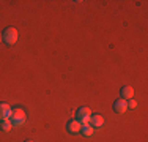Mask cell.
Here are the masks:
<instances>
[{"label": "cell", "mask_w": 148, "mask_h": 142, "mask_svg": "<svg viewBox=\"0 0 148 142\" xmlns=\"http://www.w3.org/2000/svg\"><path fill=\"white\" fill-rule=\"evenodd\" d=\"M13 125L19 126V125H24L27 120V115H25V111L21 108H16V109H11V117H10Z\"/></svg>", "instance_id": "obj_1"}, {"label": "cell", "mask_w": 148, "mask_h": 142, "mask_svg": "<svg viewBox=\"0 0 148 142\" xmlns=\"http://www.w3.org/2000/svg\"><path fill=\"white\" fill-rule=\"evenodd\" d=\"M2 40L10 46L14 44V43L17 41V30L14 27H6L5 30H3V33H2Z\"/></svg>", "instance_id": "obj_2"}, {"label": "cell", "mask_w": 148, "mask_h": 142, "mask_svg": "<svg viewBox=\"0 0 148 142\" xmlns=\"http://www.w3.org/2000/svg\"><path fill=\"white\" fill-rule=\"evenodd\" d=\"M90 119H91V111L88 108H85V106H82V108H79L77 109V112H76V120H79L80 123H88L90 122Z\"/></svg>", "instance_id": "obj_3"}, {"label": "cell", "mask_w": 148, "mask_h": 142, "mask_svg": "<svg viewBox=\"0 0 148 142\" xmlns=\"http://www.w3.org/2000/svg\"><path fill=\"white\" fill-rule=\"evenodd\" d=\"M10 117H11V108H10V104L0 103V122L2 120H10Z\"/></svg>", "instance_id": "obj_4"}, {"label": "cell", "mask_w": 148, "mask_h": 142, "mask_svg": "<svg viewBox=\"0 0 148 142\" xmlns=\"http://www.w3.org/2000/svg\"><path fill=\"white\" fill-rule=\"evenodd\" d=\"M126 109H128V101L126 99H117V101H114V111L117 114H123L126 112Z\"/></svg>", "instance_id": "obj_5"}, {"label": "cell", "mask_w": 148, "mask_h": 142, "mask_svg": "<svg viewBox=\"0 0 148 142\" xmlns=\"http://www.w3.org/2000/svg\"><path fill=\"white\" fill-rule=\"evenodd\" d=\"M80 128H82V123H80L79 120H76V119L69 120V122L66 123V130H68L69 133H79Z\"/></svg>", "instance_id": "obj_6"}, {"label": "cell", "mask_w": 148, "mask_h": 142, "mask_svg": "<svg viewBox=\"0 0 148 142\" xmlns=\"http://www.w3.org/2000/svg\"><path fill=\"white\" fill-rule=\"evenodd\" d=\"M120 95H121V99H131L134 97V90L131 85H123L121 90H120Z\"/></svg>", "instance_id": "obj_7"}, {"label": "cell", "mask_w": 148, "mask_h": 142, "mask_svg": "<svg viewBox=\"0 0 148 142\" xmlns=\"http://www.w3.org/2000/svg\"><path fill=\"white\" fill-rule=\"evenodd\" d=\"M90 123H91V126L93 128H101L104 125V117L103 115H91V119H90Z\"/></svg>", "instance_id": "obj_8"}, {"label": "cell", "mask_w": 148, "mask_h": 142, "mask_svg": "<svg viewBox=\"0 0 148 142\" xmlns=\"http://www.w3.org/2000/svg\"><path fill=\"white\" fill-rule=\"evenodd\" d=\"M80 133H82L85 137H88V136L93 134V126L88 125V123H85V125H82V128H80Z\"/></svg>", "instance_id": "obj_9"}, {"label": "cell", "mask_w": 148, "mask_h": 142, "mask_svg": "<svg viewBox=\"0 0 148 142\" xmlns=\"http://www.w3.org/2000/svg\"><path fill=\"white\" fill-rule=\"evenodd\" d=\"M11 128H13L11 120H2V122H0V130L5 131V133H8V131L11 130Z\"/></svg>", "instance_id": "obj_10"}, {"label": "cell", "mask_w": 148, "mask_h": 142, "mask_svg": "<svg viewBox=\"0 0 148 142\" xmlns=\"http://www.w3.org/2000/svg\"><path fill=\"white\" fill-rule=\"evenodd\" d=\"M137 106V103L134 101V99H129V103H128V108H131V109H134Z\"/></svg>", "instance_id": "obj_11"}, {"label": "cell", "mask_w": 148, "mask_h": 142, "mask_svg": "<svg viewBox=\"0 0 148 142\" xmlns=\"http://www.w3.org/2000/svg\"><path fill=\"white\" fill-rule=\"evenodd\" d=\"M0 41H3V40H2V33H0Z\"/></svg>", "instance_id": "obj_12"}, {"label": "cell", "mask_w": 148, "mask_h": 142, "mask_svg": "<svg viewBox=\"0 0 148 142\" xmlns=\"http://www.w3.org/2000/svg\"><path fill=\"white\" fill-rule=\"evenodd\" d=\"M25 142H32V141H25Z\"/></svg>", "instance_id": "obj_13"}]
</instances>
